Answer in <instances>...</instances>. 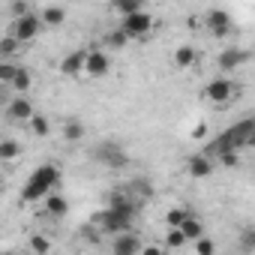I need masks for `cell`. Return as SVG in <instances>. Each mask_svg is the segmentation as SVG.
Masks as SVG:
<instances>
[{
  "mask_svg": "<svg viewBox=\"0 0 255 255\" xmlns=\"http://www.w3.org/2000/svg\"><path fill=\"white\" fill-rule=\"evenodd\" d=\"M60 183V168L54 165V162H42L33 174H30V180L24 183V192H21V201H45L51 192H54V186Z\"/></svg>",
  "mask_w": 255,
  "mask_h": 255,
  "instance_id": "cell-1",
  "label": "cell"
},
{
  "mask_svg": "<svg viewBox=\"0 0 255 255\" xmlns=\"http://www.w3.org/2000/svg\"><path fill=\"white\" fill-rule=\"evenodd\" d=\"M90 156H93L96 162H102L105 168H123L126 162H129V156H126V150H123L120 141H99V144L90 150Z\"/></svg>",
  "mask_w": 255,
  "mask_h": 255,
  "instance_id": "cell-2",
  "label": "cell"
},
{
  "mask_svg": "<svg viewBox=\"0 0 255 255\" xmlns=\"http://www.w3.org/2000/svg\"><path fill=\"white\" fill-rule=\"evenodd\" d=\"M237 93H240V87H237L231 78H225V75L213 78V81L204 87V96H207V102H213V105H228Z\"/></svg>",
  "mask_w": 255,
  "mask_h": 255,
  "instance_id": "cell-3",
  "label": "cell"
},
{
  "mask_svg": "<svg viewBox=\"0 0 255 255\" xmlns=\"http://www.w3.org/2000/svg\"><path fill=\"white\" fill-rule=\"evenodd\" d=\"M93 222H99V228H102L105 234H114V237L129 234V228H132V219L123 216V213H117V210H102Z\"/></svg>",
  "mask_w": 255,
  "mask_h": 255,
  "instance_id": "cell-4",
  "label": "cell"
},
{
  "mask_svg": "<svg viewBox=\"0 0 255 255\" xmlns=\"http://www.w3.org/2000/svg\"><path fill=\"white\" fill-rule=\"evenodd\" d=\"M120 27L129 33V39H144L150 30H153V15L144 9V12H135L129 18H120Z\"/></svg>",
  "mask_w": 255,
  "mask_h": 255,
  "instance_id": "cell-5",
  "label": "cell"
},
{
  "mask_svg": "<svg viewBox=\"0 0 255 255\" xmlns=\"http://www.w3.org/2000/svg\"><path fill=\"white\" fill-rule=\"evenodd\" d=\"M39 30H42V18H39V15H27V18L12 21V36H15L21 45L33 42V39L39 36Z\"/></svg>",
  "mask_w": 255,
  "mask_h": 255,
  "instance_id": "cell-6",
  "label": "cell"
},
{
  "mask_svg": "<svg viewBox=\"0 0 255 255\" xmlns=\"http://www.w3.org/2000/svg\"><path fill=\"white\" fill-rule=\"evenodd\" d=\"M6 117H9L12 123H27V126H30V120L36 117L33 102H30L27 96H12L9 105H6Z\"/></svg>",
  "mask_w": 255,
  "mask_h": 255,
  "instance_id": "cell-7",
  "label": "cell"
},
{
  "mask_svg": "<svg viewBox=\"0 0 255 255\" xmlns=\"http://www.w3.org/2000/svg\"><path fill=\"white\" fill-rule=\"evenodd\" d=\"M204 24H207V30H210V36H216V39H222V36H228L231 33V15L225 12V9H207V15H204Z\"/></svg>",
  "mask_w": 255,
  "mask_h": 255,
  "instance_id": "cell-8",
  "label": "cell"
},
{
  "mask_svg": "<svg viewBox=\"0 0 255 255\" xmlns=\"http://www.w3.org/2000/svg\"><path fill=\"white\" fill-rule=\"evenodd\" d=\"M108 69H111V60H108V54L102 51V48H87V66H84V75H90V78H102V75H108Z\"/></svg>",
  "mask_w": 255,
  "mask_h": 255,
  "instance_id": "cell-9",
  "label": "cell"
},
{
  "mask_svg": "<svg viewBox=\"0 0 255 255\" xmlns=\"http://www.w3.org/2000/svg\"><path fill=\"white\" fill-rule=\"evenodd\" d=\"M252 132H255V120L249 117V120H243V123H237V126H231V129L225 132V138H228V144H231V150H237V153H240V147H246V144H249V138H252Z\"/></svg>",
  "mask_w": 255,
  "mask_h": 255,
  "instance_id": "cell-10",
  "label": "cell"
},
{
  "mask_svg": "<svg viewBox=\"0 0 255 255\" xmlns=\"http://www.w3.org/2000/svg\"><path fill=\"white\" fill-rule=\"evenodd\" d=\"M246 60H249V51H246V48H222L219 57H216V66H219L222 72H234V69H240Z\"/></svg>",
  "mask_w": 255,
  "mask_h": 255,
  "instance_id": "cell-11",
  "label": "cell"
},
{
  "mask_svg": "<svg viewBox=\"0 0 255 255\" xmlns=\"http://www.w3.org/2000/svg\"><path fill=\"white\" fill-rule=\"evenodd\" d=\"M141 249H144V243H141V237L132 234V231L114 237V243H111V252H114V255H141Z\"/></svg>",
  "mask_w": 255,
  "mask_h": 255,
  "instance_id": "cell-12",
  "label": "cell"
},
{
  "mask_svg": "<svg viewBox=\"0 0 255 255\" xmlns=\"http://www.w3.org/2000/svg\"><path fill=\"white\" fill-rule=\"evenodd\" d=\"M84 66H87V48H78V51H72V54H66L60 60V75H66V78L81 75Z\"/></svg>",
  "mask_w": 255,
  "mask_h": 255,
  "instance_id": "cell-13",
  "label": "cell"
},
{
  "mask_svg": "<svg viewBox=\"0 0 255 255\" xmlns=\"http://www.w3.org/2000/svg\"><path fill=\"white\" fill-rule=\"evenodd\" d=\"M213 168H216V159H210L207 153H192V156L186 159V171H189V177H210Z\"/></svg>",
  "mask_w": 255,
  "mask_h": 255,
  "instance_id": "cell-14",
  "label": "cell"
},
{
  "mask_svg": "<svg viewBox=\"0 0 255 255\" xmlns=\"http://www.w3.org/2000/svg\"><path fill=\"white\" fill-rule=\"evenodd\" d=\"M195 60H198V51L192 45H177L174 48V66L177 69H189V66H195Z\"/></svg>",
  "mask_w": 255,
  "mask_h": 255,
  "instance_id": "cell-15",
  "label": "cell"
},
{
  "mask_svg": "<svg viewBox=\"0 0 255 255\" xmlns=\"http://www.w3.org/2000/svg\"><path fill=\"white\" fill-rule=\"evenodd\" d=\"M66 210H69V201H66L63 195H57V192H51V195L45 198V213H48V216H54V219H60V216H66Z\"/></svg>",
  "mask_w": 255,
  "mask_h": 255,
  "instance_id": "cell-16",
  "label": "cell"
},
{
  "mask_svg": "<svg viewBox=\"0 0 255 255\" xmlns=\"http://www.w3.org/2000/svg\"><path fill=\"white\" fill-rule=\"evenodd\" d=\"M84 132H87V129H84V123H81L78 117H69V120L63 123V138H66V141H72V144H75V141H81V138H84Z\"/></svg>",
  "mask_w": 255,
  "mask_h": 255,
  "instance_id": "cell-17",
  "label": "cell"
},
{
  "mask_svg": "<svg viewBox=\"0 0 255 255\" xmlns=\"http://www.w3.org/2000/svg\"><path fill=\"white\" fill-rule=\"evenodd\" d=\"M105 45H108V48H114V51H120V48L129 45V33H126V30L117 24L114 30H108V33H105Z\"/></svg>",
  "mask_w": 255,
  "mask_h": 255,
  "instance_id": "cell-18",
  "label": "cell"
},
{
  "mask_svg": "<svg viewBox=\"0 0 255 255\" xmlns=\"http://www.w3.org/2000/svg\"><path fill=\"white\" fill-rule=\"evenodd\" d=\"M111 9H114L120 18H129V15H135V12H144V3H141V0H117Z\"/></svg>",
  "mask_w": 255,
  "mask_h": 255,
  "instance_id": "cell-19",
  "label": "cell"
},
{
  "mask_svg": "<svg viewBox=\"0 0 255 255\" xmlns=\"http://www.w3.org/2000/svg\"><path fill=\"white\" fill-rule=\"evenodd\" d=\"M21 150H24V147H21L15 138H6L3 144H0V162H6V165H9V162H15V159L21 156Z\"/></svg>",
  "mask_w": 255,
  "mask_h": 255,
  "instance_id": "cell-20",
  "label": "cell"
},
{
  "mask_svg": "<svg viewBox=\"0 0 255 255\" xmlns=\"http://www.w3.org/2000/svg\"><path fill=\"white\" fill-rule=\"evenodd\" d=\"M39 18H42V24L57 27V24H63V21H66V9H63V6H45V9L39 12Z\"/></svg>",
  "mask_w": 255,
  "mask_h": 255,
  "instance_id": "cell-21",
  "label": "cell"
},
{
  "mask_svg": "<svg viewBox=\"0 0 255 255\" xmlns=\"http://www.w3.org/2000/svg\"><path fill=\"white\" fill-rule=\"evenodd\" d=\"M30 87H33V75H30V69H24V66H21L9 90H15L18 96H27V90H30Z\"/></svg>",
  "mask_w": 255,
  "mask_h": 255,
  "instance_id": "cell-22",
  "label": "cell"
},
{
  "mask_svg": "<svg viewBox=\"0 0 255 255\" xmlns=\"http://www.w3.org/2000/svg\"><path fill=\"white\" fill-rule=\"evenodd\" d=\"M189 216H192V213L183 210V207H168V213H165V225H168V228H180Z\"/></svg>",
  "mask_w": 255,
  "mask_h": 255,
  "instance_id": "cell-23",
  "label": "cell"
},
{
  "mask_svg": "<svg viewBox=\"0 0 255 255\" xmlns=\"http://www.w3.org/2000/svg\"><path fill=\"white\" fill-rule=\"evenodd\" d=\"M180 231H183V234H186V240H192V243L204 237V228H201V222H198L195 216H189V219L180 225Z\"/></svg>",
  "mask_w": 255,
  "mask_h": 255,
  "instance_id": "cell-24",
  "label": "cell"
},
{
  "mask_svg": "<svg viewBox=\"0 0 255 255\" xmlns=\"http://www.w3.org/2000/svg\"><path fill=\"white\" fill-rule=\"evenodd\" d=\"M18 48H24V45H21V42H18L12 33H6L3 39H0V54H3V60H6V57H12Z\"/></svg>",
  "mask_w": 255,
  "mask_h": 255,
  "instance_id": "cell-25",
  "label": "cell"
},
{
  "mask_svg": "<svg viewBox=\"0 0 255 255\" xmlns=\"http://www.w3.org/2000/svg\"><path fill=\"white\" fill-rule=\"evenodd\" d=\"M30 129H33V135H36V138H45V135L51 132V123H48V117L36 114V117L30 120Z\"/></svg>",
  "mask_w": 255,
  "mask_h": 255,
  "instance_id": "cell-26",
  "label": "cell"
},
{
  "mask_svg": "<svg viewBox=\"0 0 255 255\" xmlns=\"http://www.w3.org/2000/svg\"><path fill=\"white\" fill-rule=\"evenodd\" d=\"M18 69H21V66H15V63H9V60H3V63H0V81H3L6 87H12V81H15V75H18Z\"/></svg>",
  "mask_w": 255,
  "mask_h": 255,
  "instance_id": "cell-27",
  "label": "cell"
},
{
  "mask_svg": "<svg viewBox=\"0 0 255 255\" xmlns=\"http://www.w3.org/2000/svg\"><path fill=\"white\" fill-rule=\"evenodd\" d=\"M189 240H186V234L180 231V228H168V234H165V246L168 249H180V246H186Z\"/></svg>",
  "mask_w": 255,
  "mask_h": 255,
  "instance_id": "cell-28",
  "label": "cell"
},
{
  "mask_svg": "<svg viewBox=\"0 0 255 255\" xmlns=\"http://www.w3.org/2000/svg\"><path fill=\"white\" fill-rule=\"evenodd\" d=\"M30 249H33L36 255H48V252H51V240H48L45 234H33V237H30Z\"/></svg>",
  "mask_w": 255,
  "mask_h": 255,
  "instance_id": "cell-29",
  "label": "cell"
},
{
  "mask_svg": "<svg viewBox=\"0 0 255 255\" xmlns=\"http://www.w3.org/2000/svg\"><path fill=\"white\" fill-rule=\"evenodd\" d=\"M192 246H195V255H216V240H210V237H201Z\"/></svg>",
  "mask_w": 255,
  "mask_h": 255,
  "instance_id": "cell-30",
  "label": "cell"
},
{
  "mask_svg": "<svg viewBox=\"0 0 255 255\" xmlns=\"http://www.w3.org/2000/svg\"><path fill=\"white\" fill-rule=\"evenodd\" d=\"M240 246L243 249H255V225H246V228H240Z\"/></svg>",
  "mask_w": 255,
  "mask_h": 255,
  "instance_id": "cell-31",
  "label": "cell"
},
{
  "mask_svg": "<svg viewBox=\"0 0 255 255\" xmlns=\"http://www.w3.org/2000/svg\"><path fill=\"white\" fill-rule=\"evenodd\" d=\"M9 12H12V18H15V21H18V18L33 15V12H30V3H24V0H15V3H9Z\"/></svg>",
  "mask_w": 255,
  "mask_h": 255,
  "instance_id": "cell-32",
  "label": "cell"
},
{
  "mask_svg": "<svg viewBox=\"0 0 255 255\" xmlns=\"http://www.w3.org/2000/svg\"><path fill=\"white\" fill-rule=\"evenodd\" d=\"M216 162H222V165H228V168H231V165H237V153H225V156H219Z\"/></svg>",
  "mask_w": 255,
  "mask_h": 255,
  "instance_id": "cell-33",
  "label": "cell"
},
{
  "mask_svg": "<svg viewBox=\"0 0 255 255\" xmlns=\"http://www.w3.org/2000/svg\"><path fill=\"white\" fill-rule=\"evenodd\" d=\"M141 255H165V252H162L159 246H144V249H141Z\"/></svg>",
  "mask_w": 255,
  "mask_h": 255,
  "instance_id": "cell-34",
  "label": "cell"
},
{
  "mask_svg": "<svg viewBox=\"0 0 255 255\" xmlns=\"http://www.w3.org/2000/svg\"><path fill=\"white\" fill-rule=\"evenodd\" d=\"M246 147H252V150H255V132H252V138H249V144H246Z\"/></svg>",
  "mask_w": 255,
  "mask_h": 255,
  "instance_id": "cell-35",
  "label": "cell"
}]
</instances>
